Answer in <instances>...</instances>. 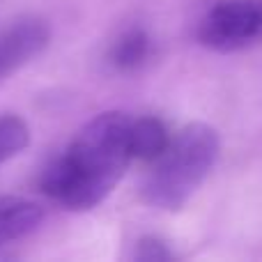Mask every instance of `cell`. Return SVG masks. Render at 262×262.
I'll return each instance as SVG.
<instances>
[{
  "instance_id": "obj_1",
  "label": "cell",
  "mask_w": 262,
  "mask_h": 262,
  "mask_svg": "<svg viewBox=\"0 0 262 262\" xmlns=\"http://www.w3.org/2000/svg\"><path fill=\"white\" fill-rule=\"evenodd\" d=\"M129 131L131 118L122 111L95 115L78 129L67 149L44 168L41 191L69 212L99 207L134 161Z\"/></svg>"
},
{
  "instance_id": "obj_2",
  "label": "cell",
  "mask_w": 262,
  "mask_h": 262,
  "mask_svg": "<svg viewBox=\"0 0 262 262\" xmlns=\"http://www.w3.org/2000/svg\"><path fill=\"white\" fill-rule=\"evenodd\" d=\"M221 152V138L212 124L191 122L170 138V145L143 180L140 198L154 209L180 212L200 189Z\"/></svg>"
},
{
  "instance_id": "obj_3",
  "label": "cell",
  "mask_w": 262,
  "mask_h": 262,
  "mask_svg": "<svg viewBox=\"0 0 262 262\" xmlns=\"http://www.w3.org/2000/svg\"><path fill=\"white\" fill-rule=\"evenodd\" d=\"M262 39V5L255 0H221L198 23L200 46L235 53Z\"/></svg>"
},
{
  "instance_id": "obj_4",
  "label": "cell",
  "mask_w": 262,
  "mask_h": 262,
  "mask_svg": "<svg viewBox=\"0 0 262 262\" xmlns=\"http://www.w3.org/2000/svg\"><path fill=\"white\" fill-rule=\"evenodd\" d=\"M49 23L39 16H23L14 21L0 35V81L30 60H35L49 46Z\"/></svg>"
},
{
  "instance_id": "obj_5",
  "label": "cell",
  "mask_w": 262,
  "mask_h": 262,
  "mask_svg": "<svg viewBox=\"0 0 262 262\" xmlns=\"http://www.w3.org/2000/svg\"><path fill=\"white\" fill-rule=\"evenodd\" d=\"M44 221V209L21 195H0V246L23 239Z\"/></svg>"
},
{
  "instance_id": "obj_6",
  "label": "cell",
  "mask_w": 262,
  "mask_h": 262,
  "mask_svg": "<svg viewBox=\"0 0 262 262\" xmlns=\"http://www.w3.org/2000/svg\"><path fill=\"white\" fill-rule=\"evenodd\" d=\"M170 138L172 136L168 134V127L154 115H143L138 120H131L129 143L131 154L138 161L152 163L154 159H159L170 145Z\"/></svg>"
},
{
  "instance_id": "obj_7",
  "label": "cell",
  "mask_w": 262,
  "mask_h": 262,
  "mask_svg": "<svg viewBox=\"0 0 262 262\" xmlns=\"http://www.w3.org/2000/svg\"><path fill=\"white\" fill-rule=\"evenodd\" d=\"M152 53V39L143 28L127 30L111 49V64L120 72H134L143 67Z\"/></svg>"
},
{
  "instance_id": "obj_8",
  "label": "cell",
  "mask_w": 262,
  "mask_h": 262,
  "mask_svg": "<svg viewBox=\"0 0 262 262\" xmlns=\"http://www.w3.org/2000/svg\"><path fill=\"white\" fill-rule=\"evenodd\" d=\"M30 145V129L18 115H0V163L14 159Z\"/></svg>"
},
{
  "instance_id": "obj_9",
  "label": "cell",
  "mask_w": 262,
  "mask_h": 262,
  "mask_svg": "<svg viewBox=\"0 0 262 262\" xmlns=\"http://www.w3.org/2000/svg\"><path fill=\"white\" fill-rule=\"evenodd\" d=\"M134 258L140 262H166L172 260V251L168 249L166 242L157 239V237H143L136 244Z\"/></svg>"
}]
</instances>
